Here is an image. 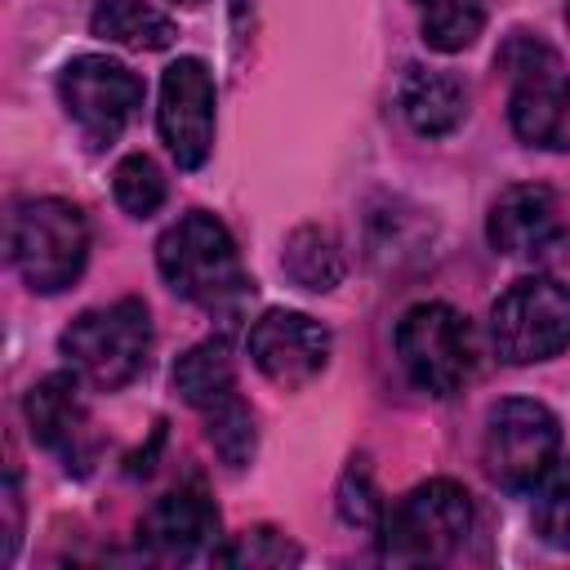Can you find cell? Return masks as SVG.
<instances>
[{
    "label": "cell",
    "mask_w": 570,
    "mask_h": 570,
    "mask_svg": "<svg viewBox=\"0 0 570 570\" xmlns=\"http://www.w3.org/2000/svg\"><path fill=\"white\" fill-rule=\"evenodd\" d=\"M138 543L156 561H196L218 552V512L200 485H178L160 494L142 521H138Z\"/></svg>",
    "instance_id": "obj_12"
},
{
    "label": "cell",
    "mask_w": 570,
    "mask_h": 570,
    "mask_svg": "<svg viewBox=\"0 0 570 570\" xmlns=\"http://www.w3.org/2000/svg\"><path fill=\"white\" fill-rule=\"evenodd\" d=\"M111 191H116V205H120L125 214H134V218H151V214L165 205V174L156 169L151 156L134 151V156H125V160L116 165V174H111Z\"/></svg>",
    "instance_id": "obj_22"
},
{
    "label": "cell",
    "mask_w": 570,
    "mask_h": 570,
    "mask_svg": "<svg viewBox=\"0 0 570 570\" xmlns=\"http://www.w3.org/2000/svg\"><path fill=\"white\" fill-rule=\"evenodd\" d=\"M218 566H245V570H263V566H294L298 561V548L272 530V525H254V530H240L232 543H223L214 552Z\"/></svg>",
    "instance_id": "obj_23"
},
{
    "label": "cell",
    "mask_w": 570,
    "mask_h": 570,
    "mask_svg": "<svg viewBox=\"0 0 570 570\" xmlns=\"http://www.w3.org/2000/svg\"><path fill=\"white\" fill-rule=\"evenodd\" d=\"M178 4H196V0H178Z\"/></svg>",
    "instance_id": "obj_26"
},
{
    "label": "cell",
    "mask_w": 570,
    "mask_h": 570,
    "mask_svg": "<svg viewBox=\"0 0 570 570\" xmlns=\"http://www.w3.org/2000/svg\"><path fill=\"white\" fill-rule=\"evenodd\" d=\"M58 343L85 383H94L98 392H116L147 370L151 316L138 298H116L107 307L80 312Z\"/></svg>",
    "instance_id": "obj_3"
},
{
    "label": "cell",
    "mask_w": 570,
    "mask_h": 570,
    "mask_svg": "<svg viewBox=\"0 0 570 570\" xmlns=\"http://www.w3.org/2000/svg\"><path fill=\"white\" fill-rule=\"evenodd\" d=\"M485 236L508 258H543L566 240L561 205L543 183H517L490 205Z\"/></svg>",
    "instance_id": "obj_13"
},
{
    "label": "cell",
    "mask_w": 570,
    "mask_h": 570,
    "mask_svg": "<svg viewBox=\"0 0 570 570\" xmlns=\"http://www.w3.org/2000/svg\"><path fill=\"white\" fill-rule=\"evenodd\" d=\"M530 525L548 548L570 552V459H552V468L530 485Z\"/></svg>",
    "instance_id": "obj_20"
},
{
    "label": "cell",
    "mask_w": 570,
    "mask_h": 570,
    "mask_svg": "<svg viewBox=\"0 0 570 570\" xmlns=\"http://www.w3.org/2000/svg\"><path fill=\"white\" fill-rule=\"evenodd\" d=\"M89 31L129 49H165L174 40V22L147 0H98V9L89 13Z\"/></svg>",
    "instance_id": "obj_16"
},
{
    "label": "cell",
    "mask_w": 570,
    "mask_h": 570,
    "mask_svg": "<svg viewBox=\"0 0 570 570\" xmlns=\"http://www.w3.org/2000/svg\"><path fill=\"white\" fill-rule=\"evenodd\" d=\"M490 338L508 365H534L570 347V285L525 276L490 307Z\"/></svg>",
    "instance_id": "obj_7"
},
{
    "label": "cell",
    "mask_w": 570,
    "mask_h": 570,
    "mask_svg": "<svg viewBox=\"0 0 570 570\" xmlns=\"http://www.w3.org/2000/svg\"><path fill=\"white\" fill-rule=\"evenodd\" d=\"M414 4H419L423 40L436 53L468 49L481 36V27H485V4L481 0H414Z\"/></svg>",
    "instance_id": "obj_19"
},
{
    "label": "cell",
    "mask_w": 570,
    "mask_h": 570,
    "mask_svg": "<svg viewBox=\"0 0 570 570\" xmlns=\"http://www.w3.org/2000/svg\"><path fill=\"white\" fill-rule=\"evenodd\" d=\"M156 120L178 169H200L214 147V76L200 58H178L165 67Z\"/></svg>",
    "instance_id": "obj_10"
},
{
    "label": "cell",
    "mask_w": 570,
    "mask_h": 570,
    "mask_svg": "<svg viewBox=\"0 0 570 570\" xmlns=\"http://www.w3.org/2000/svg\"><path fill=\"white\" fill-rule=\"evenodd\" d=\"M58 94H62L67 116L80 125V134L94 147H107L120 138L134 107L142 102V80L107 53H80L62 67Z\"/></svg>",
    "instance_id": "obj_9"
},
{
    "label": "cell",
    "mask_w": 570,
    "mask_h": 570,
    "mask_svg": "<svg viewBox=\"0 0 570 570\" xmlns=\"http://www.w3.org/2000/svg\"><path fill=\"white\" fill-rule=\"evenodd\" d=\"M281 267H285V276L298 289L325 294V289H334L343 281V249H338L334 232H325V227H298L285 240Z\"/></svg>",
    "instance_id": "obj_18"
},
{
    "label": "cell",
    "mask_w": 570,
    "mask_h": 570,
    "mask_svg": "<svg viewBox=\"0 0 570 570\" xmlns=\"http://www.w3.org/2000/svg\"><path fill=\"white\" fill-rule=\"evenodd\" d=\"M401 116L410 120L414 134L423 138H441L450 129H459V120L468 116V89L459 76L450 71H432V67H410L401 76Z\"/></svg>",
    "instance_id": "obj_15"
},
{
    "label": "cell",
    "mask_w": 570,
    "mask_h": 570,
    "mask_svg": "<svg viewBox=\"0 0 570 570\" xmlns=\"http://www.w3.org/2000/svg\"><path fill=\"white\" fill-rule=\"evenodd\" d=\"M174 387L196 410H209L214 401L232 396L236 392V370H232L227 343L223 338H205L191 352H183L178 365H174Z\"/></svg>",
    "instance_id": "obj_17"
},
{
    "label": "cell",
    "mask_w": 570,
    "mask_h": 570,
    "mask_svg": "<svg viewBox=\"0 0 570 570\" xmlns=\"http://www.w3.org/2000/svg\"><path fill=\"white\" fill-rule=\"evenodd\" d=\"M499 67L512 76V134L543 151H570V71L561 67V58L543 40L517 31L503 45Z\"/></svg>",
    "instance_id": "obj_4"
},
{
    "label": "cell",
    "mask_w": 570,
    "mask_h": 570,
    "mask_svg": "<svg viewBox=\"0 0 570 570\" xmlns=\"http://www.w3.org/2000/svg\"><path fill=\"white\" fill-rule=\"evenodd\" d=\"M249 356L276 387H307L330 361V330L307 312H263L249 325Z\"/></svg>",
    "instance_id": "obj_11"
},
{
    "label": "cell",
    "mask_w": 570,
    "mask_h": 570,
    "mask_svg": "<svg viewBox=\"0 0 570 570\" xmlns=\"http://www.w3.org/2000/svg\"><path fill=\"white\" fill-rule=\"evenodd\" d=\"M566 27H570V0H566Z\"/></svg>",
    "instance_id": "obj_25"
},
{
    "label": "cell",
    "mask_w": 570,
    "mask_h": 570,
    "mask_svg": "<svg viewBox=\"0 0 570 570\" xmlns=\"http://www.w3.org/2000/svg\"><path fill=\"white\" fill-rule=\"evenodd\" d=\"M338 512L352 521V525H361V530H379L383 525V503H379V494H374V485H370V476L361 472V468H352L347 476H343V490H338Z\"/></svg>",
    "instance_id": "obj_24"
},
{
    "label": "cell",
    "mask_w": 570,
    "mask_h": 570,
    "mask_svg": "<svg viewBox=\"0 0 570 570\" xmlns=\"http://www.w3.org/2000/svg\"><path fill=\"white\" fill-rule=\"evenodd\" d=\"M396 356L419 392L454 396L476 370V338L450 303H414L396 321Z\"/></svg>",
    "instance_id": "obj_6"
},
{
    "label": "cell",
    "mask_w": 570,
    "mask_h": 570,
    "mask_svg": "<svg viewBox=\"0 0 570 570\" xmlns=\"http://www.w3.org/2000/svg\"><path fill=\"white\" fill-rule=\"evenodd\" d=\"M9 258L18 276L36 294H58L67 289L89 258V223L71 200L40 196L13 209L9 223Z\"/></svg>",
    "instance_id": "obj_5"
},
{
    "label": "cell",
    "mask_w": 570,
    "mask_h": 570,
    "mask_svg": "<svg viewBox=\"0 0 570 570\" xmlns=\"http://www.w3.org/2000/svg\"><path fill=\"white\" fill-rule=\"evenodd\" d=\"M22 410H27L31 436L45 450L62 454L67 468H71V459L85 463V454H89V410L80 401V374H62V370L58 374H45L27 392Z\"/></svg>",
    "instance_id": "obj_14"
},
{
    "label": "cell",
    "mask_w": 570,
    "mask_h": 570,
    "mask_svg": "<svg viewBox=\"0 0 570 570\" xmlns=\"http://www.w3.org/2000/svg\"><path fill=\"white\" fill-rule=\"evenodd\" d=\"M472 534V499L463 485L436 476L401 494L379 525L383 557L396 566H436L450 561Z\"/></svg>",
    "instance_id": "obj_2"
},
{
    "label": "cell",
    "mask_w": 570,
    "mask_h": 570,
    "mask_svg": "<svg viewBox=\"0 0 570 570\" xmlns=\"http://www.w3.org/2000/svg\"><path fill=\"white\" fill-rule=\"evenodd\" d=\"M200 414H205V436H209V445L218 450V459H223L227 468H245V463L254 459V414H249V405L240 401V392L214 401V405L200 410Z\"/></svg>",
    "instance_id": "obj_21"
},
{
    "label": "cell",
    "mask_w": 570,
    "mask_h": 570,
    "mask_svg": "<svg viewBox=\"0 0 570 570\" xmlns=\"http://www.w3.org/2000/svg\"><path fill=\"white\" fill-rule=\"evenodd\" d=\"M156 267L174 294H183L209 312H232L249 294L232 232L205 209L183 214L156 240Z\"/></svg>",
    "instance_id": "obj_1"
},
{
    "label": "cell",
    "mask_w": 570,
    "mask_h": 570,
    "mask_svg": "<svg viewBox=\"0 0 570 570\" xmlns=\"http://www.w3.org/2000/svg\"><path fill=\"white\" fill-rule=\"evenodd\" d=\"M561 423L543 401L508 396L490 405L485 436H481V463L485 476L503 490H530L557 459Z\"/></svg>",
    "instance_id": "obj_8"
}]
</instances>
